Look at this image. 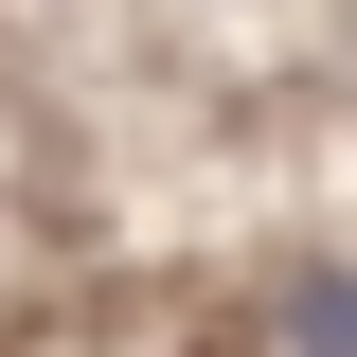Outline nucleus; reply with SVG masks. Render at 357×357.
<instances>
[{
  "label": "nucleus",
  "instance_id": "obj_1",
  "mask_svg": "<svg viewBox=\"0 0 357 357\" xmlns=\"http://www.w3.org/2000/svg\"><path fill=\"white\" fill-rule=\"evenodd\" d=\"M286 340H357V286H286Z\"/></svg>",
  "mask_w": 357,
  "mask_h": 357
}]
</instances>
